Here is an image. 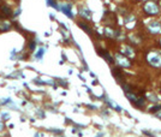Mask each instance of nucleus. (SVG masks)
Listing matches in <instances>:
<instances>
[{
    "instance_id": "6",
    "label": "nucleus",
    "mask_w": 161,
    "mask_h": 137,
    "mask_svg": "<svg viewBox=\"0 0 161 137\" xmlns=\"http://www.w3.org/2000/svg\"><path fill=\"white\" fill-rule=\"evenodd\" d=\"M44 54V49H40V52L37 53V58H41V55Z\"/></svg>"
},
{
    "instance_id": "5",
    "label": "nucleus",
    "mask_w": 161,
    "mask_h": 137,
    "mask_svg": "<svg viewBox=\"0 0 161 137\" xmlns=\"http://www.w3.org/2000/svg\"><path fill=\"white\" fill-rule=\"evenodd\" d=\"M79 25H80V27H82V28H83L85 31H89V27H88L87 24H84V23H79Z\"/></svg>"
},
{
    "instance_id": "3",
    "label": "nucleus",
    "mask_w": 161,
    "mask_h": 137,
    "mask_svg": "<svg viewBox=\"0 0 161 137\" xmlns=\"http://www.w3.org/2000/svg\"><path fill=\"white\" fill-rule=\"evenodd\" d=\"M61 10H63V12L65 13V15H67L69 17H72V13H71V9H70V6H63L61 7Z\"/></svg>"
},
{
    "instance_id": "7",
    "label": "nucleus",
    "mask_w": 161,
    "mask_h": 137,
    "mask_svg": "<svg viewBox=\"0 0 161 137\" xmlns=\"http://www.w3.org/2000/svg\"><path fill=\"white\" fill-rule=\"evenodd\" d=\"M1 3H3V0H0V4H1Z\"/></svg>"
},
{
    "instance_id": "2",
    "label": "nucleus",
    "mask_w": 161,
    "mask_h": 137,
    "mask_svg": "<svg viewBox=\"0 0 161 137\" xmlns=\"http://www.w3.org/2000/svg\"><path fill=\"white\" fill-rule=\"evenodd\" d=\"M11 29V23L7 21H3L0 23V31H7Z\"/></svg>"
},
{
    "instance_id": "4",
    "label": "nucleus",
    "mask_w": 161,
    "mask_h": 137,
    "mask_svg": "<svg viewBox=\"0 0 161 137\" xmlns=\"http://www.w3.org/2000/svg\"><path fill=\"white\" fill-rule=\"evenodd\" d=\"M100 53L102 54V55H103V58H105V59L107 60V61L113 63V59H112V58H111V55H109V54L107 53V52H103V51H100Z\"/></svg>"
},
{
    "instance_id": "1",
    "label": "nucleus",
    "mask_w": 161,
    "mask_h": 137,
    "mask_svg": "<svg viewBox=\"0 0 161 137\" xmlns=\"http://www.w3.org/2000/svg\"><path fill=\"white\" fill-rule=\"evenodd\" d=\"M0 13L3 17H10L12 15V9L7 4H0Z\"/></svg>"
}]
</instances>
